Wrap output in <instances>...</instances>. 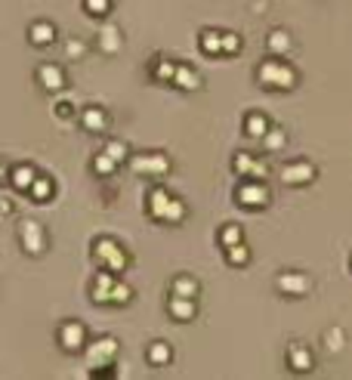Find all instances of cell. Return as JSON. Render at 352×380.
<instances>
[{"instance_id": "44dd1931", "label": "cell", "mask_w": 352, "mask_h": 380, "mask_svg": "<svg viewBox=\"0 0 352 380\" xmlns=\"http://www.w3.org/2000/svg\"><path fill=\"white\" fill-rule=\"evenodd\" d=\"M0 213H13V201L4 198V195H0Z\"/></svg>"}, {"instance_id": "277c9868", "label": "cell", "mask_w": 352, "mask_h": 380, "mask_svg": "<svg viewBox=\"0 0 352 380\" xmlns=\"http://www.w3.org/2000/svg\"><path fill=\"white\" fill-rule=\"evenodd\" d=\"M34 81H37V87L46 90V93H59V90H65V83H68L62 65H56V62L37 65V68H34Z\"/></svg>"}, {"instance_id": "4fadbf2b", "label": "cell", "mask_w": 352, "mask_h": 380, "mask_svg": "<svg viewBox=\"0 0 352 380\" xmlns=\"http://www.w3.org/2000/svg\"><path fill=\"white\" fill-rule=\"evenodd\" d=\"M99 46L105 53H115L118 46H120V31L115 25H102V31H99Z\"/></svg>"}, {"instance_id": "52a82bcc", "label": "cell", "mask_w": 352, "mask_h": 380, "mask_svg": "<svg viewBox=\"0 0 352 380\" xmlns=\"http://www.w3.org/2000/svg\"><path fill=\"white\" fill-rule=\"evenodd\" d=\"M81 127L87 130V133H105V130H108V115L102 108L90 106V108L81 111Z\"/></svg>"}, {"instance_id": "d6986e66", "label": "cell", "mask_w": 352, "mask_h": 380, "mask_svg": "<svg viewBox=\"0 0 352 380\" xmlns=\"http://www.w3.org/2000/svg\"><path fill=\"white\" fill-rule=\"evenodd\" d=\"M170 309L180 315V319H185V315H192V306H182L180 300H170Z\"/></svg>"}, {"instance_id": "ac0fdd59", "label": "cell", "mask_w": 352, "mask_h": 380, "mask_svg": "<svg viewBox=\"0 0 352 380\" xmlns=\"http://www.w3.org/2000/svg\"><path fill=\"white\" fill-rule=\"evenodd\" d=\"M74 115V106H71V102H56V118H71Z\"/></svg>"}, {"instance_id": "9a60e30c", "label": "cell", "mask_w": 352, "mask_h": 380, "mask_svg": "<svg viewBox=\"0 0 352 380\" xmlns=\"http://www.w3.org/2000/svg\"><path fill=\"white\" fill-rule=\"evenodd\" d=\"M83 9H87L90 16H105L111 9V0H83Z\"/></svg>"}, {"instance_id": "6da1fadb", "label": "cell", "mask_w": 352, "mask_h": 380, "mask_svg": "<svg viewBox=\"0 0 352 380\" xmlns=\"http://www.w3.org/2000/svg\"><path fill=\"white\" fill-rule=\"evenodd\" d=\"M93 260H96L105 272L118 275V272H124V266H127V250L111 238H99L96 245H93Z\"/></svg>"}, {"instance_id": "2e32d148", "label": "cell", "mask_w": 352, "mask_h": 380, "mask_svg": "<svg viewBox=\"0 0 352 380\" xmlns=\"http://www.w3.org/2000/svg\"><path fill=\"white\" fill-rule=\"evenodd\" d=\"M167 359H170V349H167V346H161V343L148 349V361H152V365H164Z\"/></svg>"}, {"instance_id": "ffe728a7", "label": "cell", "mask_w": 352, "mask_h": 380, "mask_svg": "<svg viewBox=\"0 0 352 380\" xmlns=\"http://www.w3.org/2000/svg\"><path fill=\"white\" fill-rule=\"evenodd\" d=\"M81 53H83V43H81V41H71V43H68V56H74V59H78Z\"/></svg>"}, {"instance_id": "7402d4cb", "label": "cell", "mask_w": 352, "mask_h": 380, "mask_svg": "<svg viewBox=\"0 0 352 380\" xmlns=\"http://www.w3.org/2000/svg\"><path fill=\"white\" fill-rule=\"evenodd\" d=\"M4 176H6V167H4V161H0V180H4Z\"/></svg>"}, {"instance_id": "5bb4252c", "label": "cell", "mask_w": 352, "mask_h": 380, "mask_svg": "<svg viewBox=\"0 0 352 380\" xmlns=\"http://www.w3.org/2000/svg\"><path fill=\"white\" fill-rule=\"evenodd\" d=\"M115 167H118V161H115V158H108L105 152L93 158V170H96L99 176H108V173H115Z\"/></svg>"}, {"instance_id": "9c48e42d", "label": "cell", "mask_w": 352, "mask_h": 380, "mask_svg": "<svg viewBox=\"0 0 352 380\" xmlns=\"http://www.w3.org/2000/svg\"><path fill=\"white\" fill-rule=\"evenodd\" d=\"M133 170L136 173H167V158L164 155H155V152L136 155L133 158Z\"/></svg>"}, {"instance_id": "ba28073f", "label": "cell", "mask_w": 352, "mask_h": 380, "mask_svg": "<svg viewBox=\"0 0 352 380\" xmlns=\"http://www.w3.org/2000/svg\"><path fill=\"white\" fill-rule=\"evenodd\" d=\"M53 192H56V185H53V176H46V173H37L34 176V183L28 185V198L31 201H37V204H46L53 198Z\"/></svg>"}, {"instance_id": "3957f363", "label": "cell", "mask_w": 352, "mask_h": 380, "mask_svg": "<svg viewBox=\"0 0 352 380\" xmlns=\"http://www.w3.org/2000/svg\"><path fill=\"white\" fill-rule=\"evenodd\" d=\"M56 340H59V346L65 352H81L87 346V328H83L81 322H62L59 331H56Z\"/></svg>"}, {"instance_id": "8992f818", "label": "cell", "mask_w": 352, "mask_h": 380, "mask_svg": "<svg viewBox=\"0 0 352 380\" xmlns=\"http://www.w3.org/2000/svg\"><path fill=\"white\" fill-rule=\"evenodd\" d=\"M148 210H152L155 217H164V220H170V222H176V217H180V204L167 198V192H152Z\"/></svg>"}, {"instance_id": "7c38bea8", "label": "cell", "mask_w": 352, "mask_h": 380, "mask_svg": "<svg viewBox=\"0 0 352 380\" xmlns=\"http://www.w3.org/2000/svg\"><path fill=\"white\" fill-rule=\"evenodd\" d=\"M28 41H31L34 46H50L56 41L53 22H31V28H28Z\"/></svg>"}, {"instance_id": "8fae6325", "label": "cell", "mask_w": 352, "mask_h": 380, "mask_svg": "<svg viewBox=\"0 0 352 380\" xmlns=\"http://www.w3.org/2000/svg\"><path fill=\"white\" fill-rule=\"evenodd\" d=\"M118 352V343L111 340V337H102V340H96L90 346V365H105V361L111 359Z\"/></svg>"}, {"instance_id": "7a4b0ae2", "label": "cell", "mask_w": 352, "mask_h": 380, "mask_svg": "<svg viewBox=\"0 0 352 380\" xmlns=\"http://www.w3.org/2000/svg\"><path fill=\"white\" fill-rule=\"evenodd\" d=\"M19 241L28 257H41L46 250V232L37 220H19Z\"/></svg>"}, {"instance_id": "e0dca14e", "label": "cell", "mask_w": 352, "mask_h": 380, "mask_svg": "<svg viewBox=\"0 0 352 380\" xmlns=\"http://www.w3.org/2000/svg\"><path fill=\"white\" fill-rule=\"evenodd\" d=\"M105 155H108V158H115V161H124V158H127V148H124V143H108Z\"/></svg>"}, {"instance_id": "30bf717a", "label": "cell", "mask_w": 352, "mask_h": 380, "mask_svg": "<svg viewBox=\"0 0 352 380\" xmlns=\"http://www.w3.org/2000/svg\"><path fill=\"white\" fill-rule=\"evenodd\" d=\"M111 291H115V272H102L96 275V282H93V300L96 303H111Z\"/></svg>"}, {"instance_id": "5b68a950", "label": "cell", "mask_w": 352, "mask_h": 380, "mask_svg": "<svg viewBox=\"0 0 352 380\" xmlns=\"http://www.w3.org/2000/svg\"><path fill=\"white\" fill-rule=\"evenodd\" d=\"M34 176H37L34 164H13L6 170V180H9V185H13V192H28V185L34 183Z\"/></svg>"}]
</instances>
